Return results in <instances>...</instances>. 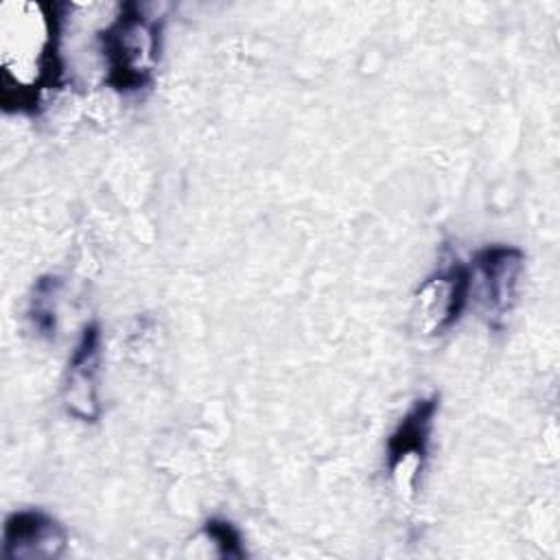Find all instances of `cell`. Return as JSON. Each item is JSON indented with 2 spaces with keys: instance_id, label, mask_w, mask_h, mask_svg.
I'll return each mask as SVG.
<instances>
[{
  "instance_id": "3",
  "label": "cell",
  "mask_w": 560,
  "mask_h": 560,
  "mask_svg": "<svg viewBox=\"0 0 560 560\" xmlns=\"http://www.w3.org/2000/svg\"><path fill=\"white\" fill-rule=\"evenodd\" d=\"M438 407L440 398L435 394L413 400L387 438V472L396 492L405 501H411L418 492Z\"/></svg>"
},
{
  "instance_id": "6",
  "label": "cell",
  "mask_w": 560,
  "mask_h": 560,
  "mask_svg": "<svg viewBox=\"0 0 560 560\" xmlns=\"http://www.w3.org/2000/svg\"><path fill=\"white\" fill-rule=\"evenodd\" d=\"M98 363L101 326L96 322H90L83 326L79 341L68 359L61 389L66 411L79 422H96L101 418Z\"/></svg>"
},
{
  "instance_id": "5",
  "label": "cell",
  "mask_w": 560,
  "mask_h": 560,
  "mask_svg": "<svg viewBox=\"0 0 560 560\" xmlns=\"http://www.w3.org/2000/svg\"><path fill=\"white\" fill-rule=\"evenodd\" d=\"M525 271L523 249L492 243L475 252L470 265V289H477L479 304L492 324L503 322L518 302Z\"/></svg>"
},
{
  "instance_id": "9",
  "label": "cell",
  "mask_w": 560,
  "mask_h": 560,
  "mask_svg": "<svg viewBox=\"0 0 560 560\" xmlns=\"http://www.w3.org/2000/svg\"><path fill=\"white\" fill-rule=\"evenodd\" d=\"M203 534L223 558H245V547H243V536L241 532L225 518H208L203 523Z\"/></svg>"
},
{
  "instance_id": "4",
  "label": "cell",
  "mask_w": 560,
  "mask_h": 560,
  "mask_svg": "<svg viewBox=\"0 0 560 560\" xmlns=\"http://www.w3.org/2000/svg\"><path fill=\"white\" fill-rule=\"evenodd\" d=\"M470 267L453 260L427 276L411 298V328L418 337H438L457 324L470 298Z\"/></svg>"
},
{
  "instance_id": "2",
  "label": "cell",
  "mask_w": 560,
  "mask_h": 560,
  "mask_svg": "<svg viewBox=\"0 0 560 560\" xmlns=\"http://www.w3.org/2000/svg\"><path fill=\"white\" fill-rule=\"evenodd\" d=\"M105 83L122 94L144 90L160 55V24L136 2L118 4L114 20L98 33Z\"/></svg>"
},
{
  "instance_id": "8",
  "label": "cell",
  "mask_w": 560,
  "mask_h": 560,
  "mask_svg": "<svg viewBox=\"0 0 560 560\" xmlns=\"http://www.w3.org/2000/svg\"><path fill=\"white\" fill-rule=\"evenodd\" d=\"M61 289V278L46 273L39 276L31 289L26 317L31 324V330L37 337L52 339L57 332V295Z\"/></svg>"
},
{
  "instance_id": "7",
  "label": "cell",
  "mask_w": 560,
  "mask_h": 560,
  "mask_svg": "<svg viewBox=\"0 0 560 560\" xmlns=\"http://www.w3.org/2000/svg\"><path fill=\"white\" fill-rule=\"evenodd\" d=\"M66 527L42 510H15L2 525L4 560H48L63 553Z\"/></svg>"
},
{
  "instance_id": "1",
  "label": "cell",
  "mask_w": 560,
  "mask_h": 560,
  "mask_svg": "<svg viewBox=\"0 0 560 560\" xmlns=\"http://www.w3.org/2000/svg\"><path fill=\"white\" fill-rule=\"evenodd\" d=\"M61 4L0 2V103L4 112H37L63 79Z\"/></svg>"
}]
</instances>
